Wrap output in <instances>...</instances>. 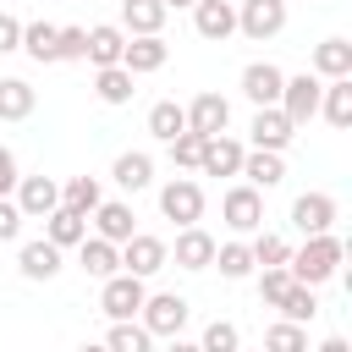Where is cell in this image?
<instances>
[{"instance_id": "6da1fadb", "label": "cell", "mask_w": 352, "mask_h": 352, "mask_svg": "<svg viewBox=\"0 0 352 352\" xmlns=\"http://www.w3.org/2000/svg\"><path fill=\"white\" fill-rule=\"evenodd\" d=\"M341 258H346V242H341L336 231H319V236H308V242L286 258V270H292V280H302V286H324V280L341 270Z\"/></svg>"}, {"instance_id": "8fae6325", "label": "cell", "mask_w": 352, "mask_h": 352, "mask_svg": "<svg viewBox=\"0 0 352 352\" xmlns=\"http://www.w3.org/2000/svg\"><path fill=\"white\" fill-rule=\"evenodd\" d=\"M341 220V204L330 198V192H302L297 204H292V226L302 231V236H319V231H330Z\"/></svg>"}, {"instance_id": "1f68e13d", "label": "cell", "mask_w": 352, "mask_h": 352, "mask_svg": "<svg viewBox=\"0 0 352 352\" xmlns=\"http://www.w3.org/2000/svg\"><path fill=\"white\" fill-rule=\"evenodd\" d=\"M275 308H280V319H292V324H308V319L319 314V286H302V280H292V286H286V297H280Z\"/></svg>"}, {"instance_id": "5b68a950", "label": "cell", "mask_w": 352, "mask_h": 352, "mask_svg": "<svg viewBox=\"0 0 352 352\" xmlns=\"http://www.w3.org/2000/svg\"><path fill=\"white\" fill-rule=\"evenodd\" d=\"M143 297H148V286H143L138 275H126V270H116V275L99 286V308H104V319H110V324H116V319H138Z\"/></svg>"}, {"instance_id": "ac0fdd59", "label": "cell", "mask_w": 352, "mask_h": 352, "mask_svg": "<svg viewBox=\"0 0 352 352\" xmlns=\"http://www.w3.org/2000/svg\"><path fill=\"white\" fill-rule=\"evenodd\" d=\"M16 270H22V280H55V275H60V248H55L50 236H38V242H22V253H16Z\"/></svg>"}, {"instance_id": "9c48e42d", "label": "cell", "mask_w": 352, "mask_h": 352, "mask_svg": "<svg viewBox=\"0 0 352 352\" xmlns=\"http://www.w3.org/2000/svg\"><path fill=\"white\" fill-rule=\"evenodd\" d=\"M319 94H324V82H319L314 72L286 77V82H280V110H286V121H292V126H308V121L319 116Z\"/></svg>"}, {"instance_id": "4dcf8cb0", "label": "cell", "mask_w": 352, "mask_h": 352, "mask_svg": "<svg viewBox=\"0 0 352 352\" xmlns=\"http://www.w3.org/2000/svg\"><path fill=\"white\" fill-rule=\"evenodd\" d=\"M99 198H104L99 176H66V182H60V204H66V209H77V214H94V209H99Z\"/></svg>"}, {"instance_id": "5bb4252c", "label": "cell", "mask_w": 352, "mask_h": 352, "mask_svg": "<svg viewBox=\"0 0 352 352\" xmlns=\"http://www.w3.org/2000/svg\"><path fill=\"white\" fill-rule=\"evenodd\" d=\"M170 60V44L160 38V33H138V38H126V50H121V66L132 72V77H148V72H160Z\"/></svg>"}, {"instance_id": "277c9868", "label": "cell", "mask_w": 352, "mask_h": 352, "mask_svg": "<svg viewBox=\"0 0 352 352\" xmlns=\"http://www.w3.org/2000/svg\"><path fill=\"white\" fill-rule=\"evenodd\" d=\"M220 220L236 231V236H253V231H264V192L258 187H231L226 198H220Z\"/></svg>"}, {"instance_id": "f546056e", "label": "cell", "mask_w": 352, "mask_h": 352, "mask_svg": "<svg viewBox=\"0 0 352 352\" xmlns=\"http://www.w3.org/2000/svg\"><path fill=\"white\" fill-rule=\"evenodd\" d=\"M209 264H214L226 280H248V275H253V248H248L242 236H236V242H214V258H209Z\"/></svg>"}, {"instance_id": "2e32d148", "label": "cell", "mask_w": 352, "mask_h": 352, "mask_svg": "<svg viewBox=\"0 0 352 352\" xmlns=\"http://www.w3.org/2000/svg\"><path fill=\"white\" fill-rule=\"evenodd\" d=\"M88 220H94V236H104V242H116V248L138 231V226H132L138 214H132V204H121V198H99V209H94Z\"/></svg>"}, {"instance_id": "f6af8a7d", "label": "cell", "mask_w": 352, "mask_h": 352, "mask_svg": "<svg viewBox=\"0 0 352 352\" xmlns=\"http://www.w3.org/2000/svg\"><path fill=\"white\" fill-rule=\"evenodd\" d=\"M319 352H352V346H346V336H324V341H319Z\"/></svg>"}, {"instance_id": "30bf717a", "label": "cell", "mask_w": 352, "mask_h": 352, "mask_svg": "<svg viewBox=\"0 0 352 352\" xmlns=\"http://www.w3.org/2000/svg\"><path fill=\"white\" fill-rule=\"evenodd\" d=\"M11 198H16L22 220H44V214L60 204V182H55V176H16Z\"/></svg>"}, {"instance_id": "484cf974", "label": "cell", "mask_w": 352, "mask_h": 352, "mask_svg": "<svg viewBox=\"0 0 352 352\" xmlns=\"http://www.w3.org/2000/svg\"><path fill=\"white\" fill-rule=\"evenodd\" d=\"M165 0H121V33H160L165 28Z\"/></svg>"}, {"instance_id": "ba28073f", "label": "cell", "mask_w": 352, "mask_h": 352, "mask_svg": "<svg viewBox=\"0 0 352 352\" xmlns=\"http://www.w3.org/2000/svg\"><path fill=\"white\" fill-rule=\"evenodd\" d=\"M165 248H170V242H160V236H148V231H132V236L121 242V270L138 275V280H148V275H160V270L170 264Z\"/></svg>"}, {"instance_id": "d6a6232c", "label": "cell", "mask_w": 352, "mask_h": 352, "mask_svg": "<svg viewBox=\"0 0 352 352\" xmlns=\"http://www.w3.org/2000/svg\"><path fill=\"white\" fill-rule=\"evenodd\" d=\"M94 94H99L104 104H126V99H132V72H126V66H99V72H94Z\"/></svg>"}, {"instance_id": "8992f818", "label": "cell", "mask_w": 352, "mask_h": 352, "mask_svg": "<svg viewBox=\"0 0 352 352\" xmlns=\"http://www.w3.org/2000/svg\"><path fill=\"white\" fill-rule=\"evenodd\" d=\"M286 28V0H236V33L264 44Z\"/></svg>"}, {"instance_id": "603a6c76", "label": "cell", "mask_w": 352, "mask_h": 352, "mask_svg": "<svg viewBox=\"0 0 352 352\" xmlns=\"http://www.w3.org/2000/svg\"><path fill=\"white\" fill-rule=\"evenodd\" d=\"M121 50H126V33L116 28V22H99V28H88V66L99 72V66H121Z\"/></svg>"}, {"instance_id": "74e56055", "label": "cell", "mask_w": 352, "mask_h": 352, "mask_svg": "<svg viewBox=\"0 0 352 352\" xmlns=\"http://www.w3.org/2000/svg\"><path fill=\"white\" fill-rule=\"evenodd\" d=\"M242 346V330L231 324V319H214V324H204V336H198V352H236Z\"/></svg>"}, {"instance_id": "7dc6e473", "label": "cell", "mask_w": 352, "mask_h": 352, "mask_svg": "<svg viewBox=\"0 0 352 352\" xmlns=\"http://www.w3.org/2000/svg\"><path fill=\"white\" fill-rule=\"evenodd\" d=\"M77 352H110V346H104V341H88V346H77Z\"/></svg>"}, {"instance_id": "ffe728a7", "label": "cell", "mask_w": 352, "mask_h": 352, "mask_svg": "<svg viewBox=\"0 0 352 352\" xmlns=\"http://www.w3.org/2000/svg\"><path fill=\"white\" fill-rule=\"evenodd\" d=\"M280 82H286V72H280L275 60H253V66L242 72V94H248L253 104H280Z\"/></svg>"}, {"instance_id": "7a4b0ae2", "label": "cell", "mask_w": 352, "mask_h": 352, "mask_svg": "<svg viewBox=\"0 0 352 352\" xmlns=\"http://www.w3.org/2000/svg\"><path fill=\"white\" fill-rule=\"evenodd\" d=\"M187 314H192V308H187V297H176V292H148V297H143V308H138V324H143L154 341H160V336L170 341V336H182Z\"/></svg>"}, {"instance_id": "b9f144b4", "label": "cell", "mask_w": 352, "mask_h": 352, "mask_svg": "<svg viewBox=\"0 0 352 352\" xmlns=\"http://www.w3.org/2000/svg\"><path fill=\"white\" fill-rule=\"evenodd\" d=\"M22 236V209L16 198H0V242H16Z\"/></svg>"}, {"instance_id": "3957f363", "label": "cell", "mask_w": 352, "mask_h": 352, "mask_svg": "<svg viewBox=\"0 0 352 352\" xmlns=\"http://www.w3.org/2000/svg\"><path fill=\"white\" fill-rule=\"evenodd\" d=\"M160 214L176 220V231H182V226H198V220H204V187H198L192 176H170V182L160 187Z\"/></svg>"}, {"instance_id": "7402d4cb", "label": "cell", "mask_w": 352, "mask_h": 352, "mask_svg": "<svg viewBox=\"0 0 352 352\" xmlns=\"http://www.w3.org/2000/svg\"><path fill=\"white\" fill-rule=\"evenodd\" d=\"M77 264H82V275H94V280H110V275L121 270V248L104 242V236H82V242H77Z\"/></svg>"}, {"instance_id": "4316f807", "label": "cell", "mask_w": 352, "mask_h": 352, "mask_svg": "<svg viewBox=\"0 0 352 352\" xmlns=\"http://www.w3.org/2000/svg\"><path fill=\"white\" fill-rule=\"evenodd\" d=\"M22 50H28L38 66H55V60H60V28H55V22H22Z\"/></svg>"}, {"instance_id": "ee69618b", "label": "cell", "mask_w": 352, "mask_h": 352, "mask_svg": "<svg viewBox=\"0 0 352 352\" xmlns=\"http://www.w3.org/2000/svg\"><path fill=\"white\" fill-rule=\"evenodd\" d=\"M16 176H22V170H16V154H11L6 143H0V198H11V187H16Z\"/></svg>"}, {"instance_id": "c3c4849f", "label": "cell", "mask_w": 352, "mask_h": 352, "mask_svg": "<svg viewBox=\"0 0 352 352\" xmlns=\"http://www.w3.org/2000/svg\"><path fill=\"white\" fill-rule=\"evenodd\" d=\"M170 6H198V0H165V11H170Z\"/></svg>"}, {"instance_id": "d6986e66", "label": "cell", "mask_w": 352, "mask_h": 352, "mask_svg": "<svg viewBox=\"0 0 352 352\" xmlns=\"http://www.w3.org/2000/svg\"><path fill=\"white\" fill-rule=\"evenodd\" d=\"M308 72H314L319 82H330V77H352V44H346V38H324V44H314Z\"/></svg>"}, {"instance_id": "7bdbcfd3", "label": "cell", "mask_w": 352, "mask_h": 352, "mask_svg": "<svg viewBox=\"0 0 352 352\" xmlns=\"http://www.w3.org/2000/svg\"><path fill=\"white\" fill-rule=\"evenodd\" d=\"M11 50H22V22L11 11H0V55H11Z\"/></svg>"}, {"instance_id": "bcb514c9", "label": "cell", "mask_w": 352, "mask_h": 352, "mask_svg": "<svg viewBox=\"0 0 352 352\" xmlns=\"http://www.w3.org/2000/svg\"><path fill=\"white\" fill-rule=\"evenodd\" d=\"M165 352H198V341H182V336H170V341H165Z\"/></svg>"}, {"instance_id": "9a60e30c", "label": "cell", "mask_w": 352, "mask_h": 352, "mask_svg": "<svg viewBox=\"0 0 352 352\" xmlns=\"http://www.w3.org/2000/svg\"><path fill=\"white\" fill-rule=\"evenodd\" d=\"M242 143L236 138H226V132H214V138H204V154H198V170L204 176H236L242 170Z\"/></svg>"}, {"instance_id": "7c38bea8", "label": "cell", "mask_w": 352, "mask_h": 352, "mask_svg": "<svg viewBox=\"0 0 352 352\" xmlns=\"http://www.w3.org/2000/svg\"><path fill=\"white\" fill-rule=\"evenodd\" d=\"M182 110H187V132H198V138H214V132L231 126V99H226V94H198V99L182 104Z\"/></svg>"}, {"instance_id": "d590c367", "label": "cell", "mask_w": 352, "mask_h": 352, "mask_svg": "<svg viewBox=\"0 0 352 352\" xmlns=\"http://www.w3.org/2000/svg\"><path fill=\"white\" fill-rule=\"evenodd\" d=\"M258 352H308V330L292 324V319H275V324L264 330V346H258Z\"/></svg>"}, {"instance_id": "e575fe53", "label": "cell", "mask_w": 352, "mask_h": 352, "mask_svg": "<svg viewBox=\"0 0 352 352\" xmlns=\"http://www.w3.org/2000/svg\"><path fill=\"white\" fill-rule=\"evenodd\" d=\"M148 132H154L160 143H170L176 132H187V110H182L176 99H160V104L148 110Z\"/></svg>"}, {"instance_id": "f35d334b", "label": "cell", "mask_w": 352, "mask_h": 352, "mask_svg": "<svg viewBox=\"0 0 352 352\" xmlns=\"http://www.w3.org/2000/svg\"><path fill=\"white\" fill-rule=\"evenodd\" d=\"M165 148H170V165H182V170H198V154H204V138H198V132H176V138H170Z\"/></svg>"}, {"instance_id": "681fc988", "label": "cell", "mask_w": 352, "mask_h": 352, "mask_svg": "<svg viewBox=\"0 0 352 352\" xmlns=\"http://www.w3.org/2000/svg\"><path fill=\"white\" fill-rule=\"evenodd\" d=\"M236 352H248V346H236Z\"/></svg>"}, {"instance_id": "60d3db41", "label": "cell", "mask_w": 352, "mask_h": 352, "mask_svg": "<svg viewBox=\"0 0 352 352\" xmlns=\"http://www.w3.org/2000/svg\"><path fill=\"white\" fill-rule=\"evenodd\" d=\"M88 55V28H60V60H82Z\"/></svg>"}, {"instance_id": "f1b7e54d", "label": "cell", "mask_w": 352, "mask_h": 352, "mask_svg": "<svg viewBox=\"0 0 352 352\" xmlns=\"http://www.w3.org/2000/svg\"><path fill=\"white\" fill-rule=\"evenodd\" d=\"M319 116L330 126H352V77H330L319 94Z\"/></svg>"}, {"instance_id": "8d00e7d4", "label": "cell", "mask_w": 352, "mask_h": 352, "mask_svg": "<svg viewBox=\"0 0 352 352\" xmlns=\"http://www.w3.org/2000/svg\"><path fill=\"white\" fill-rule=\"evenodd\" d=\"M253 270H270V264H286L292 258V242L286 236H275V231H253Z\"/></svg>"}, {"instance_id": "52a82bcc", "label": "cell", "mask_w": 352, "mask_h": 352, "mask_svg": "<svg viewBox=\"0 0 352 352\" xmlns=\"http://www.w3.org/2000/svg\"><path fill=\"white\" fill-rule=\"evenodd\" d=\"M292 138H297V126L286 121V110H280V104H258V110H253V121H248V143H253V148L286 154V148H292Z\"/></svg>"}, {"instance_id": "4fadbf2b", "label": "cell", "mask_w": 352, "mask_h": 352, "mask_svg": "<svg viewBox=\"0 0 352 352\" xmlns=\"http://www.w3.org/2000/svg\"><path fill=\"white\" fill-rule=\"evenodd\" d=\"M192 28H198V38L226 44L236 33V0H198L192 6Z\"/></svg>"}, {"instance_id": "83f0119b", "label": "cell", "mask_w": 352, "mask_h": 352, "mask_svg": "<svg viewBox=\"0 0 352 352\" xmlns=\"http://www.w3.org/2000/svg\"><path fill=\"white\" fill-rule=\"evenodd\" d=\"M33 104H38V94L28 77H0V121H28Z\"/></svg>"}, {"instance_id": "836d02e7", "label": "cell", "mask_w": 352, "mask_h": 352, "mask_svg": "<svg viewBox=\"0 0 352 352\" xmlns=\"http://www.w3.org/2000/svg\"><path fill=\"white\" fill-rule=\"evenodd\" d=\"M104 346H110V352H154V336H148L138 319H116L110 336H104Z\"/></svg>"}, {"instance_id": "cb8c5ba5", "label": "cell", "mask_w": 352, "mask_h": 352, "mask_svg": "<svg viewBox=\"0 0 352 352\" xmlns=\"http://www.w3.org/2000/svg\"><path fill=\"white\" fill-rule=\"evenodd\" d=\"M110 182H116L121 192H143V187L154 182V160H148L143 148H126V154H116V165H110Z\"/></svg>"}, {"instance_id": "44dd1931", "label": "cell", "mask_w": 352, "mask_h": 352, "mask_svg": "<svg viewBox=\"0 0 352 352\" xmlns=\"http://www.w3.org/2000/svg\"><path fill=\"white\" fill-rule=\"evenodd\" d=\"M236 176H248V187L270 192V187H280V182H286V160H280V154H270V148H248Z\"/></svg>"}, {"instance_id": "ab89813d", "label": "cell", "mask_w": 352, "mask_h": 352, "mask_svg": "<svg viewBox=\"0 0 352 352\" xmlns=\"http://www.w3.org/2000/svg\"><path fill=\"white\" fill-rule=\"evenodd\" d=\"M286 286H292V270H286V264H270V270H258V297H264L270 308L286 297Z\"/></svg>"}, {"instance_id": "d4e9b609", "label": "cell", "mask_w": 352, "mask_h": 352, "mask_svg": "<svg viewBox=\"0 0 352 352\" xmlns=\"http://www.w3.org/2000/svg\"><path fill=\"white\" fill-rule=\"evenodd\" d=\"M44 236L66 253V248H77L82 236H88V214H77V209H66V204H55L50 214H44Z\"/></svg>"}, {"instance_id": "e0dca14e", "label": "cell", "mask_w": 352, "mask_h": 352, "mask_svg": "<svg viewBox=\"0 0 352 352\" xmlns=\"http://www.w3.org/2000/svg\"><path fill=\"white\" fill-rule=\"evenodd\" d=\"M165 253L176 258V270H209L214 236H209L204 226H182V231H176V248H165Z\"/></svg>"}]
</instances>
